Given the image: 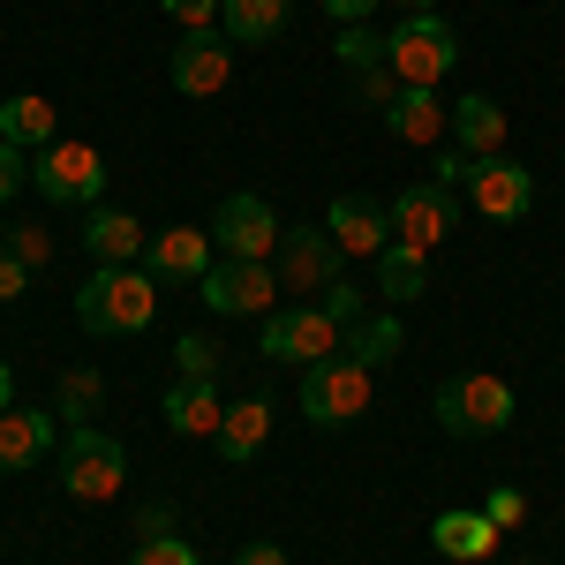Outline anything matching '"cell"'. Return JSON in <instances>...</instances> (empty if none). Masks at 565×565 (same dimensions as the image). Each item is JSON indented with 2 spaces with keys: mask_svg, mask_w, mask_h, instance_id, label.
<instances>
[{
  "mask_svg": "<svg viewBox=\"0 0 565 565\" xmlns=\"http://www.w3.org/2000/svg\"><path fill=\"white\" fill-rule=\"evenodd\" d=\"M340 324L324 317V302H309V309H279V317H264V354L271 362H324V354H340Z\"/></svg>",
  "mask_w": 565,
  "mask_h": 565,
  "instance_id": "ba28073f",
  "label": "cell"
},
{
  "mask_svg": "<svg viewBox=\"0 0 565 565\" xmlns=\"http://www.w3.org/2000/svg\"><path fill=\"white\" fill-rule=\"evenodd\" d=\"M445 121H452V106H437L430 84H399L385 106V136H399V143H437Z\"/></svg>",
  "mask_w": 565,
  "mask_h": 565,
  "instance_id": "2e32d148",
  "label": "cell"
},
{
  "mask_svg": "<svg viewBox=\"0 0 565 565\" xmlns=\"http://www.w3.org/2000/svg\"><path fill=\"white\" fill-rule=\"evenodd\" d=\"M468 196H476V212L482 218H527V204H535V174L527 167H513L505 151L498 159H476V181H468Z\"/></svg>",
  "mask_w": 565,
  "mask_h": 565,
  "instance_id": "4fadbf2b",
  "label": "cell"
},
{
  "mask_svg": "<svg viewBox=\"0 0 565 565\" xmlns=\"http://www.w3.org/2000/svg\"><path fill=\"white\" fill-rule=\"evenodd\" d=\"M452 143H460L468 159H498V151H505V106H498V98H460V106H452Z\"/></svg>",
  "mask_w": 565,
  "mask_h": 565,
  "instance_id": "ffe728a7",
  "label": "cell"
},
{
  "mask_svg": "<svg viewBox=\"0 0 565 565\" xmlns=\"http://www.w3.org/2000/svg\"><path fill=\"white\" fill-rule=\"evenodd\" d=\"M174 362H181V377H218V348L204 340V332L174 340Z\"/></svg>",
  "mask_w": 565,
  "mask_h": 565,
  "instance_id": "f546056e",
  "label": "cell"
},
{
  "mask_svg": "<svg viewBox=\"0 0 565 565\" xmlns=\"http://www.w3.org/2000/svg\"><path fill=\"white\" fill-rule=\"evenodd\" d=\"M437 423L445 437H490L513 423V385L505 377H490V370H460V377H445L437 385Z\"/></svg>",
  "mask_w": 565,
  "mask_h": 565,
  "instance_id": "3957f363",
  "label": "cell"
},
{
  "mask_svg": "<svg viewBox=\"0 0 565 565\" xmlns=\"http://www.w3.org/2000/svg\"><path fill=\"white\" fill-rule=\"evenodd\" d=\"M98 370H68V377H61V415H68V423H84L90 407H98Z\"/></svg>",
  "mask_w": 565,
  "mask_h": 565,
  "instance_id": "83f0119b",
  "label": "cell"
},
{
  "mask_svg": "<svg viewBox=\"0 0 565 565\" xmlns=\"http://www.w3.org/2000/svg\"><path fill=\"white\" fill-rule=\"evenodd\" d=\"M45 249H53V242H45L39 226H15V234H8V257H23V264H45Z\"/></svg>",
  "mask_w": 565,
  "mask_h": 565,
  "instance_id": "8d00e7d4",
  "label": "cell"
},
{
  "mask_svg": "<svg viewBox=\"0 0 565 565\" xmlns=\"http://www.w3.org/2000/svg\"><path fill=\"white\" fill-rule=\"evenodd\" d=\"M354 90H362V106H377V114H385L392 90H399V76H392V68H362V76H354Z\"/></svg>",
  "mask_w": 565,
  "mask_h": 565,
  "instance_id": "d6a6232c",
  "label": "cell"
},
{
  "mask_svg": "<svg viewBox=\"0 0 565 565\" xmlns=\"http://www.w3.org/2000/svg\"><path fill=\"white\" fill-rule=\"evenodd\" d=\"M399 8H407V15H415V8H437V0H399Z\"/></svg>",
  "mask_w": 565,
  "mask_h": 565,
  "instance_id": "b9f144b4",
  "label": "cell"
},
{
  "mask_svg": "<svg viewBox=\"0 0 565 565\" xmlns=\"http://www.w3.org/2000/svg\"><path fill=\"white\" fill-rule=\"evenodd\" d=\"M129 565H204V558H196V551H189L181 535H143Z\"/></svg>",
  "mask_w": 565,
  "mask_h": 565,
  "instance_id": "f1b7e54d",
  "label": "cell"
},
{
  "mask_svg": "<svg viewBox=\"0 0 565 565\" xmlns=\"http://www.w3.org/2000/svg\"><path fill=\"white\" fill-rule=\"evenodd\" d=\"M407 348V332H399V317H362V324H354L348 340H340V354H348V362H362V370H385L392 354Z\"/></svg>",
  "mask_w": 565,
  "mask_h": 565,
  "instance_id": "d4e9b609",
  "label": "cell"
},
{
  "mask_svg": "<svg viewBox=\"0 0 565 565\" xmlns=\"http://www.w3.org/2000/svg\"><path fill=\"white\" fill-rule=\"evenodd\" d=\"M423 279H430V257H423V249H407V242H385V249H377V287H385V302H415Z\"/></svg>",
  "mask_w": 565,
  "mask_h": 565,
  "instance_id": "484cf974",
  "label": "cell"
},
{
  "mask_svg": "<svg viewBox=\"0 0 565 565\" xmlns=\"http://www.w3.org/2000/svg\"><path fill=\"white\" fill-rule=\"evenodd\" d=\"M212 242L226 249V257H249V264H264L271 249H279V212L264 204V196H226L218 204V218H212Z\"/></svg>",
  "mask_w": 565,
  "mask_h": 565,
  "instance_id": "9c48e42d",
  "label": "cell"
},
{
  "mask_svg": "<svg viewBox=\"0 0 565 565\" xmlns=\"http://www.w3.org/2000/svg\"><path fill=\"white\" fill-rule=\"evenodd\" d=\"M234 565H287V551H279V543H242Z\"/></svg>",
  "mask_w": 565,
  "mask_h": 565,
  "instance_id": "f35d334b",
  "label": "cell"
},
{
  "mask_svg": "<svg viewBox=\"0 0 565 565\" xmlns=\"http://www.w3.org/2000/svg\"><path fill=\"white\" fill-rule=\"evenodd\" d=\"M279 287H332L340 279V264H348V249L324 234V226H302V234H279Z\"/></svg>",
  "mask_w": 565,
  "mask_h": 565,
  "instance_id": "5bb4252c",
  "label": "cell"
},
{
  "mask_svg": "<svg viewBox=\"0 0 565 565\" xmlns=\"http://www.w3.org/2000/svg\"><path fill=\"white\" fill-rule=\"evenodd\" d=\"M482 513H490V521H498V527H513V521H521V513H527V498H521V490H513V482H498V490L482 498Z\"/></svg>",
  "mask_w": 565,
  "mask_h": 565,
  "instance_id": "836d02e7",
  "label": "cell"
},
{
  "mask_svg": "<svg viewBox=\"0 0 565 565\" xmlns=\"http://www.w3.org/2000/svg\"><path fill=\"white\" fill-rule=\"evenodd\" d=\"M226 76H234V39L189 31V39L174 45V90L181 98H212V90H226Z\"/></svg>",
  "mask_w": 565,
  "mask_h": 565,
  "instance_id": "7c38bea8",
  "label": "cell"
},
{
  "mask_svg": "<svg viewBox=\"0 0 565 565\" xmlns=\"http://www.w3.org/2000/svg\"><path fill=\"white\" fill-rule=\"evenodd\" d=\"M370 377L377 370H362L348 354H324V362H309L302 370V415L317 430H348L362 423V407H370Z\"/></svg>",
  "mask_w": 565,
  "mask_h": 565,
  "instance_id": "277c9868",
  "label": "cell"
},
{
  "mask_svg": "<svg viewBox=\"0 0 565 565\" xmlns=\"http://www.w3.org/2000/svg\"><path fill=\"white\" fill-rule=\"evenodd\" d=\"M212 226H159L151 242H143V271L151 279H174V287H196L204 271H212Z\"/></svg>",
  "mask_w": 565,
  "mask_h": 565,
  "instance_id": "8fae6325",
  "label": "cell"
},
{
  "mask_svg": "<svg viewBox=\"0 0 565 565\" xmlns=\"http://www.w3.org/2000/svg\"><path fill=\"white\" fill-rule=\"evenodd\" d=\"M445 234H452V189L415 181V189H399V196H392V242H407V249H423V257H430Z\"/></svg>",
  "mask_w": 565,
  "mask_h": 565,
  "instance_id": "30bf717a",
  "label": "cell"
},
{
  "mask_svg": "<svg viewBox=\"0 0 565 565\" xmlns=\"http://www.w3.org/2000/svg\"><path fill=\"white\" fill-rule=\"evenodd\" d=\"M121 482H129V452H121V437L76 423L68 445H61V490H68V498H84V505H106Z\"/></svg>",
  "mask_w": 565,
  "mask_h": 565,
  "instance_id": "5b68a950",
  "label": "cell"
},
{
  "mask_svg": "<svg viewBox=\"0 0 565 565\" xmlns=\"http://www.w3.org/2000/svg\"><path fill=\"white\" fill-rule=\"evenodd\" d=\"M159 317V287H151V271H136V264H98L84 279V295H76V324L98 332V340H129Z\"/></svg>",
  "mask_w": 565,
  "mask_h": 565,
  "instance_id": "6da1fadb",
  "label": "cell"
},
{
  "mask_svg": "<svg viewBox=\"0 0 565 565\" xmlns=\"http://www.w3.org/2000/svg\"><path fill=\"white\" fill-rule=\"evenodd\" d=\"M0 143L31 151V159H39L45 143H61V136H53V106H45V98H31V90H15V98L0 106Z\"/></svg>",
  "mask_w": 565,
  "mask_h": 565,
  "instance_id": "cb8c5ba5",
  "label": "cell"
},
{
  "mask_svg": "<svg viewBox=\"0 0 565 565\" xmlns=\"http://www.w3.org/2000/svg\"><path fill=\"white\" fill-rule=\"evenodd\" d=\"M23 174H31V151H15V143H0V204L23 189Z\"/></svg>",
  "mask_w": 565,
  "mask_h": 565,
  "instance_id": "e575fe53",
  "label": "cell"
},
{
  "mask_svg": "<svg viewBox=\"0 0 565 565\" xmlns=\"http://www.w3.org/2000/svg\"><path fill=\"white\" fill-rule=\"evenodd\" d=\"M468 181H476V159H468V151L452 143V151L437 159V189H468Z\"/></svg>",
  "mask_w": 565,
  "mask_h": 565,
  "instance_id": "d590c367",
  "label": "cell"
},
{
  "mask_svg": "<svg viewBox=\"0 0 565 565\" xmlns=\"http://www.w3.org/2000/svg\"><path fill=\"white\" fill-rule=\"evenodd\" d=\"M264 445H271V399H234L226 423H218V452L242 468V460H257Z\"/></svg>",
  "mask_w": 565,
  "mask_h": 565,
  "instance_id": "7402d4cb",
  "label": "cell"
},
{
  "mask_svg": "<svg viewBox=\"0 0 565 565\" xmlns=\"http://www.w3.org/2000/svg\"><path fill=\"white\" fill-rule=\"evenodd\" d=\"M370 8H377V0H324L332 23H370Z\"/></svg>",
  "mask_w": 565,
  "mask_h": 565,
  "instance_id": "ab89813d",
  "label": "cell"
},
{
  "mask_svg": "<svg viewBox=\"0 0 565 565\" xmlns=\"http://www.w3.org/2000/svg\"><path fill=\"white\" fill-rule=\"evenodd\" d=\"M31 189H39L45 204H61V212H90L98 189H106V159L90 143H45L39 159H31Z\"/></svg>",
  "mask_w": 565,
  "mask_h": 565,
  "instance_id": "8992f818",
  "label": "cell"
},
{
  "mask_svg": "<svg viewBox=\"0 0 565 565\" xmlns=\"http://www.w3.org/2000/svg\"><path fill=\"white\" fill-rule=\"evenodd\" d=\"M340 61H348L354 76H362V68H385V39H377V31H370V23H340Z\"/></svg>",
  "mask_w": 565,
  "mask_h": 565,
  "instance_id": "4316f807",
  "label": "cell"
},
{
  "mask_svg": "<svg viewBox=\"0 0 565 565\" xmlns=\"http://www.w3.org/2000/svg\"><path fill=\"white\" fill-rule=\"evenodd\" d=\"M324 234H332L348 257H377L392 242V204H377V196H340V204L324 212Z\"/></svg>",
  "mask_w": 565,
  "mask_h": 565,
  "instance_id": "9a60e30c",
  "label": "cell"
},
{
  "mask_svg": "<svg viewBox=\"0 0 565 565\" xmlns=\"http://www.w3.org/2000/svg\"><path fill=\"white\" fill-rule=\"evenodd\" d=\"M159 415H167V430H174V437H218V423H226L212 377H181V385H167Z\"/></svg>",
  "mask_w": 565,
  "mask_h": 565,
  "instance_id": "e0dca14e",
  "label": "cell"
},
{
  "mask_svg": "<svg viewBox=\"0 0 565 565\" xmlns=\"http://www.w3.org/2000/svg\"><path fill=\"white\" fill-rule=\"evenodd\" d=\"M460 61V39H452V23L437 15V8H415V15H399L385 31V68L399 84H445V68Z\"/></svg>",
  "mask_w": 565,
  "mask_h": 565,
  "instance_id": "7a4b0ae2",
  "label": "cell"
},
{
  "mask_svg": "<svg viewBox=\"0 0 565 565\" xmlns=\"http://www.w3.org/2000/svg\"><path fill=\"white\" fill-rule=\"evenodd\" d=\"M287 15H295V0H226L218 8V31L234 45H264V39L287 31Z\"/></svg>",
  "mask_w": 565,
  "mask_h": 565,
  "instance_id": "603a6c76",
  "label": "cell"
},
{
  "mask_svg": "<svg viewBox=\"0 0 565 565\" xmlns=\"http://www.w3.org/2000/svg\"><path fill=\"white\" fill-rule=\"evenodd\" d=\"M196 295H204V309H218V317H264L271 295H279V271H271V264H249V257H226L196 279Z\"/></svg>",
  "mask_w": 565,
  "mask_h": 565,
  "instance_id": "52a82bcc",
  "label": "cell"
},
{
  "mask_svg": "<svg viewBox=\"0 0 565 565\" xmlns=\"http://www.w3.org/2000/svg\"><path fill=\"white\" fill-rule=\"evenodd\" d=\"M430 543L445 551V558H460V565H482L490 551H498V521H490V513H437Z\"/></svg>",
  "mask_w": 565,
  "mask_h": 565,
  "instance_id": "44dd1931",
  "label": "cell"
},
{
  "mask_svg": "<svg viewBox=\"0 0 565 565\" xmlns=\"http://www.w3.org/2000/svg\"><path fill=\"white\" fill-rule=\"evenodd\" d=\"M84 249L98 264H136L143 257V218L114 212V204H90L84 212Z\"/></svg>",
  "mask_w": 565,
  "mask_h": 565,
  "instance_id": "d6986e66",
  "label": "cell"
},
{
  "mask_svg": "<svg viewBox=\"0 0 565 565\" xmlns=\"http://www.w3.org/2000/svg\"><path fill=\"white\" fill-rule=\"evenodd\" d=\"M324 317H332L340 332H354V324H362V287H348V279H332V287H324Z\"/></svg>",
  "mask_w": 565,
  "mask_h": 565,
  "instance_id": "1f68e13d",
  "label": "cell"
},
{
  "mask_svg": "<svg viewBox=\"0 0 565 565\" xmlns=\"http://www.w3.org/2000/svg\"><path fill=\"white\" fill-rule=\"evenodd\" d=\"M159 8L174 15L181 39H189V31H218V8H226V0H159Z\"/></svg>",
  "mask_w": 565,
  "mask_h": 565,
  "instance_id": "4dcf8cb0",
  "label": "cell"
},
{
  "mask_svg": "<svg viewBox=\"0 0 565 565\" xmlns=\"http://www.w3.org/2000/svg\"><path fill=\"white\" fill-rule=\"evenodd\" d=\"M15 407V377H8V362H0V415Z\"/></svg>",
  "mask_w": 565,
  "mask_h": 565,
  "instance_id": "60d3db41",
  "label": "cell"
},
{
  "mask_svg": "<svg viewBox=\"0 0 565 565\" xmlns=\"http://www.w3.org/2000/svg\"><path fill=\"white\" fill-rule=\"evenodd\" d=\"M45 452H53V415H45V407H8V415H0V476L39 468Z\"/></svg>",
  "mask_w": 565,
  "mask_h": 565,
  "instance_id": "ac0fdd59",
  "label": "cell"
},
{
  "mask_svg": "<svg viewBox=\"0 0 565 565\" xmlns=\"http://www.w3.org/2000/svg\"><path fill=\"white\" fill-rule=\"evenodd\" d=\"M23 287H31V264H23V257H0V302H15Z\"/></svg>",
  "mask_w": 565,
  "mask_h": 565,
  "instance_id": "74e56055",
  "label": "cell"
}]
</instances>
